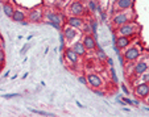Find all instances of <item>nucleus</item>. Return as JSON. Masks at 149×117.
<instances>
[{
    "label": "nucleus",
    "mask_w": 149,
    "mask_h": 117,
    "mask_svg": "<svg viewBox=\"0 0 149 117\" xmlns=\"http://www.w3.org/2000/svg\"><path fill=\"white\" fill-rule=\"evenodd\" d=\"M133 19H135V13H133L132 9H130L128 12H125V11L116 12V13L113 15L111 22H112V25L115 26V28H118V26L124 25L127 22H131Z\"/></svg>",
    "instance_id": "1"
},
{
    "label": "nucleus",
    "mask_w": 149,
    "mask_h": 117,
    "mask_svg": "<svg viewBox=\"0 0 149 117\" xmlns=\"http://www.w3.org/2000/svg\"><path fill=\"white\" fill-rule=\"evenodd\" d=\"M118 34L119 36H125V37H132L139 32V25L135 22H127L124 25L118 26Z\"/></svg>",
    "instance_id": "2"
},
{
    "label": "nucleus",
    "mask_w": 149,
    "mask_h": 117,
    "mask_svg": "<svg viewBox=\"0 0 149 117\" xmlns=\"http://www.w3.org/2000/svg\"><path fill=\"white\" fill-rule=\"evenodd\" d=\"M123 57L127 62H135L141 57V50L137 46H128L124 49Z\"/></svg>",
    "instance_id": "3"
},
{
    "label": "nucleus",
    "mask_w": 149,
    "mask_h": 117,
    "mask_svg": "<svg viewBox=\"0 0 149 117\" xmlns=\"http://www.w3.org/2000/svg\"><path fill=\"white\" fill-rule=\"evenodd\" d=\"M68 11H69V13H70V16L81 17L82 15H84V6L79 1V0H74V1H71L70 3Z\"/></svg>",
    "instance_id": "4"
},
{
    "label": "nucleus",
    "mask_w": 149,
    "mask_h": 117,
    "mask_svg": "<svg viewBox=\"0 0 149 117\" xmlns=\"http://www.w3.org/2000/svg\"><path fill=\"white\" fill-rule=\"evenodd\" d=\"M133 4H135V0H115L113 9L115 12L128 11V9H133Z\"/></svg>",
    "instance_id": "5"
},
{
    "label": "nucleus",
    "mask_w": 149,
    "mask_h": 117,
    "mask_svg": "<svg viewBox=\"0 0 149 117\" xmlns=\"http://www.w3.org/2000/svg\"><path fill=\"white\" fill-rule=\"evenodd\" d=\"M87 79V84L91 86L93 88H102L103 87V79L100 78V75L96 73H90L86 76Z\"/></svg>",
    "instance_id": "6"
},
{
    "label": "nucleus",
    "mask_w": 149,
    "mask_h": 117,
    "mask_svg": "<svg viewBox=\"0 0 149 117\" xmlns=\"http://www.w3.org/2000/svg\"><path fill=\"white\" fill-rule=\"evenodd\" d=\"M135 95L137 96L139 99H143L145 100L149 95V86H148V82H143V83L137 84L135 87Z\"/></svg>",
    "instance_id": "7"
},
{
    "label": "nucleus",
    "mask_w": 149,
    "mask_h": 117,
    "mask_svg": "<svg viewBox=\"0 0 149 117\" xmlns=\"http://www.w3.org/2000/svg\"><path fill=\"white\" fill-rule=\"evenodd\" d=\"M63 36H65V38L68 39V41H74V39H77L79 36H81V32H79V29H75V28H71V26H65V29H63Z\"/></svg>",
    "instance_id": "8"
},
{
    "label": "nucleus",
    "mask_w": 149,
    "mask_h": 117,
    "mask_svg": "<svg viewBox=\"0 0 149 117\" xmlns=\"http://www.w3.org/2000/svg\"><path fill=\"white\" fill-rule=\"evenodd\" d=\"M146 70H148V63H146L145 59H140L136 61V63L133 64V74L136 76H140L143 73H145Z\"/></svg>",
    "instance_id": "9"
},
{
    "label": "nucleus",
    "mask_w": 149,
    "mask_h": 117,
    "mask_svg": "<svg viewBox=\"0 0 149 117\" xmlns=\"http://www.w3.org/2000/svg\"><path fill=\"white\" fill-rule=\"evenodd\" d=\"M82 44L86 48V50H94L96 48V39L94 38L93 34H83V38H82Z\"/></svg>",
    "instance_id": "10"
},
{
    "label": "nucleus",
    "mask_w": 149,
    "mask_h": 117,
    "mask_svg": "<svg viewBox=\"0 0 149 117\" xmlns=\"http://www.w3.org/2000/svg\"><path fill=\"white\" fill-rule=\"evenodd\" d=\"M44 17V11H42L41 7H37V8L32 9L28 15V20L32 22H40Z\"/></svg>",
    "instance_id": "11"
},
{
    "label": "nucleus",
    "mask_w": 149,
    "mask_h": 117,
    "mask_svg": "<svg viewBox=\"0 0 149 117\" xmlns=\"http://www.w3.org/2000/svg\"><path fill=\"white\" fill-rule=\"evenodd\" d=\"M68 25L71 26V28H75V29H82V26H83L84 21L82 17H78V16H70L68 19Z\"/></svg>",
    "instance_id": "12"
},
{
    "label": "nucleus",
    "mask_w": 149,
    "mask_h": 117,
    "mask_svg": "<svg viewBox=\"0 0 149 117\" xmlns=\"http://www.w3.org/2000/svg\"><path fill=\"white\" fill-rule=\"evenodd\" d=\"M65 55H66V58H68V61L70 62L73 66H77V64H78V62H79V55H78V54H77L71 48H68V49H66Z\"/></svg>",
    "instance_id": "13"
},
{
    "label": "nucleus",
    "mask_w": 149,
    "mask_h": 117,
    "mask_svg": "<svg viewBox=\"0 0 149 117\" xmlns=\"http://www.w3.org/2000/svg\"><path fill=\"white\" fill-rule=\"evenodd\" d=\"M116 48L118 49H121V50H124L125 48H128L131 45V37H125V36H119L118 38H116Z\"/></svg>",
    "instance_id": "14"
},
{
    "label": "nucleus",
    "mask_w": 149,
    "mask_h": 117,
    "mask_svg": "<svg viewBox=\"0 0 149 117\" xmlns=\"http://www.w3.org/2000/svg\"><path fill=\"white\" fill-rule=\"evenodd\" d=\"M71 49H73L79 57H83L84 54H86V48L83 46L82 41H75L73 45H71Z\"/></svg>",
    "instance_id": "15"
},
{
    "label": "nucleus",
    "mask_w": 149,
    "mask_h": 117,
    "mask_svg": "<svg viewBox=\"0 0 149 117\" xmlns=\"http://www.w3.org/2000/svg\"><path fill=\"white\" fill-rule=\"evenodd\" d=\"M46 19L50 22H57V24H62L63 22V16L58 13H54V12H48L46 13Z\"/></svg>",
    "instance_id": "16"
},
{
    "label": "nucleus",
    "mask_w": 149,
    "mask_h": 117,
    "mask_svg": "<svg viewBox=\"0 0 149 117\" xmlns=\"http://www.w3.org/2000/svg\"><path fill=\"white\" fill-rule=\"evenodd\" d=\"M25 17H26V15H25V12H24L23 9H15L13 16H12V20L16 21V22H21V21L25 20Z\"/></svg>",
    "instance_id": "17"
},
{
    "label": "nucleus",
    "mask_w": 149,
    "mask_h": 117,
    "mask_svg": "<svg viewBox=\"0 0 149 117\" xmlns=\"http://www.w3.org/2000/svg\"><path fill=\"white\" fill-rule=\"evenodd\" d=\"M15 9H16V8H15V7L12 6V3H4V6H3V11H4V15H6L7 17L12 19Z\"/></svg>",
    "instance_id": "18"
},
{
    "label": "nucleus",
    "mask_w": 149,
    "mask_h": 117,
    "mask_svg": "<svg viewBox=\"0 0 149 117\" xmlns=\"http://www.w3.org/2000/svg\"><path fill=\"white\" fill-rule=\"evenodd\" d=\"M88 24H90L91 34L94 36V38H96V37H98V21H96L95 19H91Z\"/></svg>",
    "instance_id": "19"
},
{
    "label": "nucleus",
    "mask_w": 149,
    "mask_h": 117,
    "mask_svg": "<svg viewBox=\"0 0 149 117\" xmlns=\"http://www.w3.org/2000/svg\"><path fill=\"white\" fill-rule=\"evenodd\" d=\"M96 55H98V58L100 61H106L107 59V54L104 53V50L102 48H99L98 45H96Z\"/></svg>",
    "instance_id": "20"
},
{
    "label": "nucleus",
    "mask_w": 149,
    "mask_h": 117,
    "mask_svg": "<svg viewBox=\"0 0 149 117\" xmlns=\"http://www.w3.org/2000/svg\"><path fill=\"white\" fill-rule=\"evenodd\" d=\"M96 7H98V3H96V0H88L87 1V9L90 12H96Z\"/></svg>",
    "instance_id": "21"
},
{
    "label": "nucleus",
    "mask_w": 149,
    "mask_h": 117,
    "mask_svg": "<svg viewBox=\"0 0 149 117\" xmlns=\"http://www.w3.org/2000/svg\"><path fill=\"white\" fill-rule=\"evenodd\" d=\"M82 29H83L84 34H91V29H90V24H88V22H84L83 26H82Z\"/></svg>",
    "instance_id": "22"
},
{
    "label": "nucleus",
    "mask_w": 149,
    "mask_h": 117,
    "mask_svg": "<svg viewBox=\"0 0 149 117\" xmlns=\"http://www.w3.org/2000/svg\"><path fill=\"white\" fill-rule=\"evenodd\" d=\"M111 76H112V79H113V82L115 83H118V76H116V73H115V69H113V66H111Z\"/></svg>",
    "instance_id": "23"
},
{
    "label": "nucleus",
    "mask_w": 149,
    "mask_h": 117,
    "mask_svg": "<svg viewBox=\"0 0 149 117\" xmlns=\"http://www.w3.org/2000/svg\"><path fill=\"white\" fill-rule=\"evenodd\" d=\"M29 48H31V45H29V44H25V45H24V48L21 49V51H20V53H21V55H24V54H25L26 51L29 50Z\"/></svg>",
    "instance_id": "24"
},
{
    "label": "nucleus",
    "mask_w": 149,
    "mask_h": 117,
    "mask_svg": "<svg viewBox=\"0 0 149 117\" xmlns=\"http://www.w3.org/2000/svg\"><path fill=\"white\" fill-rule=\"evenodd\" d=\"M94 93H95V95H98V96H104V95H106L103 91H100V88H94Z\"/></svg>",
    "instance_id": "25"
},
{
    "label": "nucleus",
    "mask_w": 149,
    "mask_h": 117,
    "mask_svg": "<svg viewBox=\"0 0 149 117\" xmlns=\"http://www.w3.org/2000/svg\"><path fill=\"white\" fill-rule=\"evenodd\" d=\"M140 76H141V79H143V82H148L149 80V74H146V71L141 74Z\"/></svg>",
    "instance_id": "26"
},
{
    "label": "nucleus",
    "mask_w": 149,
    "mask_h": 117,
    "mask_svg": "<svg viewBox=\"0 0 149 117\" xmlns=\"http://www.w3.org/2000/svg\"><path fill=\"white\" fill-rule=\"evenodd\" d=\"M19 96V93H8V95H3L4 99H11V98H16Z\"/></svg>",
    "instance_id": "27"
},
{
    "label": "nucleus",
    "mask_w": 149,
    "mask_h": 117,
    "mask_svg": "<svg viewBox=\"0 0 149 117\" xmlns=\"http://www.w3.org/2000/svg\"><path fill=\"white\" fill-rule=\"evenodd\" d=\"M78 80L81 82L82 84H84V86L87 84V79H86V76H79V78H78Z\"/></svg>",
    "instance_id": "28"
},
{
    "label": "nucleus",
    "mask_w": 149,
    "mask_h": 117,
    "mask_svg": "<svg viewBox=\"0 0 149 117\" xmlns=\"http://www.w3.org/2000/svg\"><path fill=\"white\" fill-rule=\"evenodd\" d=\"M4 53H3V50H0V64L3 66V63H4Z\"/></svg>",
    "instance_id": "29"
},
{
    "label": "nucleus",
    "mask_w": 149,
    "mask_h": 117,
    "mask_svg": "<svg viewBox=\"0 0 149 117\" xmlns=\"http://www.w3.org/2000/svg\"><path fill=\"white\" fill-rule=\"evenodd\" d=\"M123 101H124L125 104H128V105H132V104H133V101H132V100H130L128 98H124V99H123Z\"/></svg>",
    "instance_id": "30"
},
{
    "label": "nucleus",
    "mask_w": 149,
    "mask_h": 117,
    "mask_svg": "<svg viewBox=\"0 0 149 117\" xmlns=\"http://www.w3.org/2000/svg\"><path fill=\"white\" fill-rule=\"evenodd\" d=\"M29 111H31V112H33V113H38V114H46L45 113V112H42V111H36V109H29Z\"/></svg>",
    "instance_id": "31"
},
{
    "label": "nucleus",
    "mask_w": 149,
    "mask_h": 117,
    "mask_svg": "<svg viewBox=\"0 0 149 117\" xmlns=\"http://www.w3.org/2000/svg\"><path fill=\"white\" fill-rule=\"evenodd\" d=\"M106 61L108 62V64H110V66H113V61H112V58H108V57H107V59H106Z\"/></svg>",
    "instance_id": "32"
},
{
    "label": "nucleus",
    "mask_w": 149,
    "mask_h": 117,
    "mask_svg": "<svg viewBox=\"0 0 149 117\" xmlns=\"http://www.w3.org/2000/svg\"><path fill=\"white\" fill-rule=\"evenodd\" d=\"M20 24H23V25H28L29 24V21H26V20H24V21H21Z\"/></svg>",
    "instance_id": "33"
},
{
    "label": "nucleus",
    "mask_w": 149,
    "mask_h": 117,
    "mask_svg": "<svg viewBox=\"0 0 149 117\" xmlns=\"http://www.w3.org/2000/svg\"><path fill=\"white\" fill-rule=\"evenodd\" d=\"M123 89H124V92H125V93H128V89H127L125 86H123Z\"/></svg>",
    "instance_id": "34"
},
{
    "label": "nucleus",
    "mask_w": 149,
    "mask_h": 117,
    "mask_svg": "<svg viewBox=\"0 0 149 117\" xmlns=\"http://www.w3.org/2000/svg\"><path fill=\"white\" fill-rule=\"evenodd\" d=\"M133 104H136V107H139V104H140V103H139L137 100H135V101H133Z\"/></svg>",
    "instance_id": "35"
},
{
    "label": "nucleus",
    "mask_w": 149,
    "mask_h": 117,
    "mask_svg": "<svg viewBox=\"0 0 149 117\" xmlns=\"http://www.w3.org/2000/svg\"><path fill=\"white\" fill-rule=\"evenodd\" d=\"M49 51V48H45V50H44V54H46Z\"/></svg>",
    "instance_id": "36"
}]
</instances>
